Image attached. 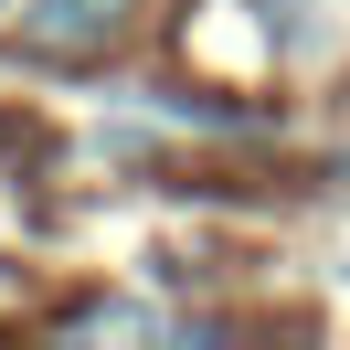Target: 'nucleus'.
Listing matches in <instances>:
<instances>
[{
  "label": "nucleus",
  "mask_w": 350,
  "mask_h": 350,
  "mask_svg": "<svg viewBox=\"0 0 350 350\" xmlns=\"http://www.w3.org/2000/svg\"><path fill=\"white\" fill-rule=\"evenodd\" d=\"M117 32H128V0H22L32 53H107Z\"/></svg>",
  "instance_id": "1"
}]
</instances>
